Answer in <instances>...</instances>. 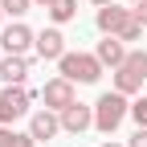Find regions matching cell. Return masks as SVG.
<instances>
[{
	"label": "cell",
	"instance_id": "obj_1",
	"mask_svg": "<svg viewBox=\"0 0 147 147\" xmlns=\"http://www.w3.org/2000/svg\"><path fill=\"white\" fill-rule=\"evenodd\" d=\"M131 115V102H127V94H119V90H106V94L94 102V127L102 135L119 131V123Z\"/></svg>",
	"mask_w": 147,
	"mask_h": 147
},
{
	"label": "cell",
	"instance_id": "obj_2",
	"mask_svg": "<svg viewBox=\"0 0 147 147\" xmlns=\"http://www.w3.org/2000/svg\"><path fill=\"white\" fill-rule=\"evenodd\" d=\"M57 69H61V78L90 86V82H98V78H102V69H106V65L98 61V53H65V57L57 61Z\"/></svg>",
	"mask_w": 147,
	"mask_h": 147
},
{
	"label": "cell",
	"instance_id": "obj_3",
	"mask_svg": "<svg viewBox=\"0 0 147 147\" xmlns=\"http://www.w3.org/2000/svg\"><path fill=\"white\" fill-rule=\"evenodd\" d=\"M29 102H33L29 86H4V94H0V127H12L16 119H25Z\"/></svg>",
	"mask_w": 147,
	"mask_h": 147
},
{
	"label": "cell",
	"instance_id": "obj_4",
	"mask_svg": "<svg viewBox=\"0 0 147 147\" xmlns=\"http://www.w3.org/2000/svg\"><path fill=\"white\" fill-rule=\"evenodd\" d=\"M94 25H98V33H102V37H123L127 29L135 25V8H123V4H106V8H98Z\"/></svg>",
	"mask_w": 147,
	"mask_h": 147
},
{
	"label": "cell",
	"instance_id": "obj_5",
	"mask_svg": "<svg viewBox=\"0 0 147 147\" xmlns=\"http://www.w3.org/2000/svg\"><path fill=\"white\" fill-rule=\"evenodd\" d=\"M0 45H4V53H16V57H29V49L37 45V33L25 25V21H12L4 33H0Z\"/></svg>",
	"mask_w": 147,
	"mask_h": 147
},
{
	"label": "cell",
	"instance_id": "obj_6",
	"mask_svg": "<svg viewBox=\"0 0 147 147\" xmlns=\"http://www.w3.org/2000/svg\"><path fill=\"white\" fill-rule=\"evenodd\" d=\"M41 102H45L49 110H57V115H61L65 106H74V102H78V98H74V82L57 74L53 82H45V90H41Z\"/></svg>",
	"mask_w": 147,
	"mask_h": 147
},
{
	"label": "cell",
	"instance_id": "obj_7",
	"mask_svg": "<svg viewBox=\"0 0 147 147\" xmlns=\"http://www.w3.org/2000/svg\"><path fill=\"white\" fill-rule=\"evenodd\" d=\"M33 49H37V57H45V61H61L65 53H69V49H65V37H61L57 25L37 33V45H33Z\"/></svg>",
	"mask_w": 147,
	"mask_h": 147
},
{
	"label": "cell",
	"instance_id": "obj_8",
	"mask_svg": "<svg viewBox=\"0 0 147 147\" xmlns=\"http://www.w3.org/2000/svg\"><path fill=\"white\" fill-rule=\"evenodd\" d=\"M61 131V115H57V110H33V119H29V135L37 139V143H49L53 135H57Z\"/></svg>",
	"mask_w": 147,
	"mask_h": 147
},
{
	"label": "cell",
	"instance_id": "obj_9",
	"mask_svg": "<svg viewBox=\"0 0 147 147\" xmlns=\"http://www.w3.org/2000/svg\"><path fill=\"white\" fill-rule=\"evenodd\" d=\"M90 127H94V106L74 102V106L61 110V131L65 135H82V131H90Z\"/></svg>",
	"mask_w": 147,
	"mask_h": 147
},
{
	"label": "cell",
	"instance_id": "obj_10",
	"mask_svg": "<svg viewBox=\"0 0 147 147\" xmlns=\"http://www.w3.org/2000/svg\"><path fill=\"white\" fill-rule=\"evenodd\" d=\"M94 53H98V61H102V65L119 69V65L127 61V53H131V49H127V41H123V37H102Z\"/></svg>",
	"mask_w": 147,
	"mask_h": 147
},
{
	"label": "cell",
	"instance_id": "obj_11",
	"mask_svg": "<svg viewBox=\"0 0 147 147\" xmlns=\"http://www.w3.org/2000/svg\"><path fill=\"white\" fill-rule=\"evenodd\" d=\"M25 78H29V57L8 53V57L0 61V82L4 86H25Z\"/></svg>",
	"mask_w": 147,
	"mask_h": 147
},
{
	"label": "cell",
	"instance_id": "obj_12",
	"mask_svg": "<svg viewBox=\"0 0 147 147\" xmlns=\"http://www.w3.org/2000/svg\"><path fill=\"white\" fill-rule=\"evenodd\" d=\"M0 147H41L33 135H21V131H12V127H0Z\"/></svg>",
	"mask_w": 147,
	"mask_h": 147
},
{
	"label": "cell",
	"instance_id": "obj_13",
	"mask_svg": "<svg viewBox=\"0 0 147 147\" xmlns=\"http://www.w3.org/2000/svg\"><path fill=\"white\" fill-rule=\"evenodd\" d=\"M123 69H131L139 82H147V49H131L127 61H123Z\"/></svg>",
	"mask_w": 147,
	"mask_h": 147
},
{
	"label": "cell",
	"instance_id": "obj_14",
	"mask_svg": "<svg viewBox=\"0 0 147 147\" xmlns=\"http://www.w3.org/2000/svg\"><path fill=\"white\" fill-rule=\"evenodd\" d=\"M74 16H78V0H61V4L49 8V21H53V25H69Z\"/></svg>",
	"mask_w": 147,
	"mask_h": 147
},
{
	"label": "cell",
	"instance_id": "obj_15",
	"mask_svg": "<svg viewBox=\"0 0 147 147\" xmlns=\"http://www.w3.org/2000/svg\"><path fill=\"white\" fill-rule=\"evenodd\" d=\"M0 8H4V16H12V21H21V16L33 8V0H0Z\"/></svg>",
	"mask_w": 147,
	"mask_h": 147
},
{
	"label": "cell",
	"instance_id": "obj_16",
	"mask_svg": "<svg viewBox=\"0 0 147 147\" xmlns=\"http://www.w3.org/2000/svg\"><path fill=\"white\" fill-rule=\"evenodd\" d=\"M131 119H135V123H139V127H147V94H143V98H135V102H131Z\"/></svg>",
	"mask_w": 147,
	"mask_h": 147
},
{
	"label": "cell",
	"instance_id": "obj_17",
	"mask_svg": "<svg viewBox=\"0 0 147 147\" xmlns=\"http://www.w3.org/2000/svg\"><path fill=\"white\" fill-rule=\"evenodd\" d=\"M127 147H147V127H139V131L127 139Z\"/></svg>",
	"mask_w": 147,
	"mask_h": 147
},
{
	"label": "cell",
	"instance_id": "obj_18",
	"mask_svg": "<svg viewBox=\"0 0 147 147\" xmlns=\"http://www.w3.org/2000/svg\"><path fill=\"white\" fill-rule=\"evenodd\" d=\"M139 37H143V25H139V21H135V25H131V29H127V33H123V41H139Z\"/></svg>",
	"mask_w": 147,
	"mask_h": 147
},
{
	"label": "cell",
	"instance_id": "obj_19",
	"mask_svg": "<svg viewBox=\"0 0 147 147\" xmlns=\"http://www.w3.org/2000/svg\"><path fill=\"white\" fill-rule=\"evenodd\" d=\"M135 21L147 29V0H139V4H135Z\"/></svg>",
	"mask_w": 147,
	"mask_h": 147
},
{
	"label": "cell",
	"instance_id": "obj_20",
	"mask_svg": "<svg viewBox=\"0 0 147 147\" xmlns=\"http://www.w3.org/2000/svg\"><path fill=\"white\" fill-rule=\"evenodd\" d=\"M33 4H37V8H45V12H49L53 4H61V0H33Z\"/></svg>",
	"mask_w": 147,
	"mask_h": 147
},
{
	"label": "cell",
	"instance_id": "obj_21",
	"mask_svg": "<svg viewBox=\"0 0 147 147\" xmlns=\"http://www.w3.org/2000/svg\"><path fill=\"white\" fill-rule=\"evenodd\" d=\"M94 4H98V8H106V4H115V0H94Z\"/></svg>",
	"mask_w": 147,
	"mask_h": 147
},
{
	"label": "cell",
	"instance_id": "obj_22",
	"mask_svg": "<svg viewBox=\"0 0 147 147\" xmlns=\"http://www.w3.org/2000/svg\"><path fill=\"white\" fill-rule=\"evenodd\" d=\"M102 147H123V143H110V139H106V143H102Z\"/></svg>",
	"mask_w": 147,
	"mask_h": 147
},
{
	"label": "cell",
	"instance_id": "obj_23",
	"mask_svg": "<svg viewBox=\"0 0 147 147\" xmlns=\"http://www.w3.org/2000/svg\"><path fill=\"white\" fill-rule=\"evenodd\" d=\"M127 4H131V8H135V4H139V0H127Z\"/></svg>",
	"mask_w": 147,
	"mask_h": 147
},
{
	"label": "cell",
	"instance_id": "obj_24",
	"mask_svg": "<svg viewBox=\"0 0 147 147\" xmlns=\"http://www.w3.org/2000/svg\"><path fill=\"white\" fill-rule=\"evenodd\" d=\"M0 21H4V8H0Z\"/></svg>",
	"mask_w": 147,
	"mask_h": 147
}]
</instances>
